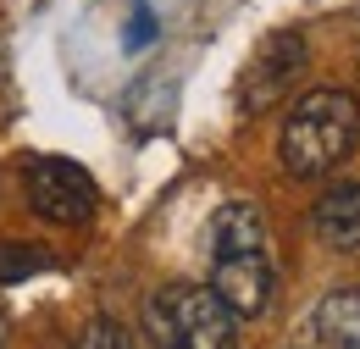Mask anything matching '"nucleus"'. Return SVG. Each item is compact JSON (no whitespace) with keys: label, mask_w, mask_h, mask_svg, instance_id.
Returning a JSON list of instances; mask_svg holds the SVG:
<instances>
[{"label":"nucleus","mask_w":360,"mask_h":349,"mask_svg":"<svg viewBox=\"0 0 360 349\" xmlns=\"http://www.w3.org/2000/svg\"><path fill=\"white\" fill-rule=\"evenodd\" d=\"M360 139V100L344 89H311L294 100L288 122L277 133V156L294 177L333 172Z\"/></svg>","instance_id":"obj_1"},{"label":"nucleus","mask_w":360,"mask_h":349,"mask_svg":"<svg viewBox=\"0 0 360 349\" xmlns=\"http://www.w3.org/2000/svg\"><path fill=\"white\" fill-rule=\"evenodd\" d=\"M144 322H150L155 349H233L238 344V316L200 283H178V288L155 294Z\"/></svg>","instance_id":"obj_2"},{"label":"nucleus","mask_w":360,"mask_h":349,"mask_svg":"<svg viewBox=\"0 0 360 349\" xmlns=\"http://www.w3.org/2000/svg\"><path fill=\"white\" fill-rule=\"evenodd\" d=\"M22 183H28V205L45 222H89L94 205H100L94 177L78 161H67V156H28Z\"/></svg>","instance_id":"obj_3"},{"label":"nucleus","mask_w":360,"mask_h":349,"mask_svg":"<svg viewBox=\"0 0 360 349\" xmlns=\"http://www.w3.org/2000/svg\"><path fill=\"white\" fill-rule=\"evenodd\" d=\"M300 67H305V34H294V28L266 34V39L250 50L244 72H238V111H250V117L271 111V106L294 89Z\"/></svg>","instance_id":"obj_4"},{"label":"nucleus","mask_w":360,"mask_h":349,"mask_svg":"<svg viewBox=\"0 0 360 349\" xmlns=\"http://www.w3.org/2000/svg\"><path fill=\"white\" fill-rule=\"evenodd\" d=\"M233 316H261L271 300V261L261 255H217L211 261V283H205Z\"/></svg>","instance_id":"obj_5"},{"label":"nucleus","mask_w":360,"mask_h":349,"mask_svg":"<svg viewBox=\"0 0 360 349\" xmlns=\"http://www.w3.org/2000/svg\"><path fill=\"white\" fill-rule=\"evenodd\" d=\"M311 233L327 250H360V183H338L311 205Z\"/></svg>","instance_id":"obj_6"},{"label":"nucleus","mask_w":360,"mask_h":349,"mask_svg":"<svg viewBox=\"0 0 360 349\" xmlns=\"http://www.w3.org/2000/svg\"><path fill=\"white\" fill-rule=\"evenodd\" d=\"M316 333H321V344H333V349H360V288L327 294L321 310H316Z\"/></svg>","instance_id":"obj_7"},{"label":"nucleus","mask_w":360,"mask_h":349,"mask_svg":"<svg viewBox=\"0 0 360 349\" xmlns=\"http://www.w3.org/2000/svg\"><path fill=\"white\" fill-rule=\"evenodd\" d=\"M45 266H50V250H39V244H11V239L0 244V283H22Z\"/></svg>","instance_id":"obj_8"},{"label":"nucleus","mask_w":360,"mask_h":349,"mask_svg":"<svg viewBox=\"0 0 360 349\" xmlns=\"http://www.w3.org/2000/svg\"><path fill=\"white\" fill-rule=\"evenodd\" d=\"M161 34V23H155V11L144 6V0H134V17H128V28H122V50H144V44Z\"/></svg>","instance_id":"obj_9"},{"label":"nucleus","mask_w":360,"mask_h":349,"mask_svg":"<svg viewBox=\"0 0 360 349\" xmlns=\"http://www.w3.org/2000/svg\"><path fill=\"white\" fill-rule=\"evenodd\" d=\"M78 349H134V344H128V333L111 316H94L89 327H84V338H78Z\"/></svg>","instance_id":"obj_10"},{"label":"nucleus","mask_w":360,"mask_h":349,"mask_svg":"<svg viewBox=\"0 0 360 349\" xmlns=\"http://www.w3.org/2000/svg\"><path fill=\"white\" fill-rule=\"evenodd\" d=\"M0 349H6V310H0Z\"/></svg>","instance_id":"obj_11"}]
</instances>
